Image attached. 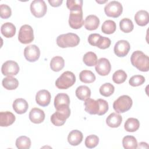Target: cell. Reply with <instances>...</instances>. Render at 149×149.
Listing matches in <instances>:
<instances>
[{
	"instance_id": "1",
	"label": "cell",
	"mask_w": 149,
	"mask_h": 149,
	"mask_svg": "<svg viewBox=\"0 0 149 149\" xmlns=\"http://www.w3.org/2000/svg\"><path fill=\"white\" fill-rule=\"evenodd\" d=\"M132 65L141 72H148L149 69L148 56L141 51L133 52L130 57Z\"/></svg>"
},
{
	"instance_id": "2",
	"label": "cell",
	"mask_w": 149,
	"mask_h": 149,
	"mask_svg": "<svg viewBox=\"0 0 149 149\" xmlns=\"http://www.w3.org/2000/svg\"><path fill=\"white\" fill-rule=\"evenodd\" d=\"M79 42V37L72 33L61 34L56 38V44L61 48L74 47L77 46Z\"/></svg>"
},
{
	"instance_id": "3",
	"label": "cell",
	"mask_w": 149,
	"mask_h": 149,
	"mask_svg": "<svg viewBox=\"0 0 149 149\" xmlns=\"http://www.w3.org/2000/svg\"><path fill=\"white\" fill-rule=\"evenodd\" d=\"M70 109L69 106H64L56 109L51 116V122L56 126H62L66 120L70 116Z\"/></svg>"
},
{
	"instance_id": "4",
	"label": "cell",
	"mask_w": 149,
	"mask_h": 149,
	"mask_svg": "<svg viewBox=\"0 0 149 149\" xmlns=\"http://www.w3.org/2000/svg\"><path fill=\"white\" fill-rule=\"evenodd\" d=\"M76 81L74 73L70 71L64 72L56 79L55 86L59 89H68L72 86Z\"/></svg>"
},
{
	"instance_id": "5",
	"label": "cell",
	"mask_w": 149,
	"mask_h": 149,
	"mask_svg": "<svg viewBox=\"0 0 149 149\" xmlns=\"http://www.w3.org/2000/svg\"><path fill=\"white\" fill-rule=\"evenodd\" d=\"M132 105V99L129 95H123L113 102V108L117 113H123L129 111Z\"/></svg>"
},
{
	"instance_id": "6",
	"label": "cell",
	"mask_w": 149,
	"mask_h": 149,
	"mask_svg": "<svg viewBox=\"0 0 149 149\" xmlns=\"http://www.w3.org/2000/svg\"><path fill=\"white\" fill-rule=\"evenodd\" d=\"M19 41L24 44L31 42L34 40V33L33 28L28 24L21 26L18 34Z\"/></svg>"
},
{
	"instance_id": "7",
	"label": "cell",
	"mask_w": 149,
	"mask_h": 149,
	"mask_svg": "<svg viewBox=\"0 0 149 149\" xmlns=\"http://www.w3.org/2000/svg\"><path fill=\"white\" fill-rule=\"evenodd\" d=\"M123 7L122 4L116 1L109 2L104 7V12L107 16L112 17H118L122 13Z\"/></svg>"
},
{
	"instance_id": "8",
	"label": "cell",
	"mask_w": 149,
	"mask_h": 149,
	"mask_svg": "<svg viewBox=\"0 0 149 149\" xmlns=\"http://www.w3.org/2000/svg\"><path fill=\"white\" fill-rule=\"evenodd\" d=\"M84 22L83 18V10L70 11L69 18V24L73 29H79L81 28Z\"/></svg>"
},
{
	"instance_id": "9",
	"label": "cell",
	"mask_w": 149,
	"mask_h": 149,
	"mask_svg": "<svg viewBox=\"0 0 149 149\" xmlns=\"http://www.w3.org/2000/svg\"><path fill=\"white\" fill-rule=\"evenodd\" d=\"M47 10V6L43 0H34L30 4V11L36 17H43Z\"/></svg>"
},
{
	"instance_id": "10",
	"label": "cell",
	"mask_w": 149,
	"mask_h": 149,
	"mask_svg": "<svg viewBox=\"0 0 149 149\" xmlns=\"http://www.w3.org/2000/svg\"><path fill=\"white\" fill-rule=\"evenodd\" d=\"M1 72L4 76H12L16 75L19 72V65L14 61H7L2 64Z\"/></svg>"
},
{
	"instance_id": "11",
	"label": "cell",
	"mask_w": 149,
	"mask_h": 149,
	"mask_svg": "<svg viewBox=\"0 0 149 149\" xmlns=\"http://www.w3.org/2000/svg\"><path fill=\"white\" fill-rule=\"evenodd\" d=\"M95 69L97 73L101 76L108 75L111 69V65L109 61L105 58L99 59L95 66Z\"/></svg>"
},
{
	"instance_id": "12",
	"label": "cell",
	"mask_w": 149,
	"mask_h": 149,
	"mask_svg": "<svg viewBox=\"0 0 149 149\" xmlns=\"http://www.w3.org/2000/svg\"><path fill=\"white\" fill-rule=\"evenodd\" d=\"M24 56L28 61L35 62L40 58V50L36 45H28L24 49Z\"/></svg>"
},
{
	"instance_id": "13",
	"label": "cell",
	"mask_w": 149,
	"mask_h": 149,
	"mask_svg": "<svg viewBox=\"0 0 149 149\" xmlns=\"http://www.w3.org/2000/svg\"><path fill=\"white\" fill-rule=\"evenodd\" d=\"M130 49V45L127 41L119 40L114 46V53L119 57H124L128 54Z\"/></svg>"
},
{
	"instance_id": "14",
	"label": "cell",
	"mask_w": 149,
	"mask_h": 149,
	"mask_svg": "<svg viewBox=\"0 0 149 149\" xmlns=\"http://www.w3.org/2000/svg\"><path fill=\"white\" fill-rule=\"evenodd\" d=\"M51 98V94L47 90H41L38 91L36 95L37 104L42 107L48 106L50 103Z\"/></svg>"
},
{
	"instance_id": "15",
	"label": "cell",
	"mask_w": 149,
	"mask_h": 149,
	"mask_svg": "<svg viewBox=\"0 0 149 149\" xmlns=\"http://www.w3.org/2000/svg\"><path fill=\"white\" fill-rule=\"evenodd\" d=\"M84 105L85 107V111L91 115L98 114L100 111V107L98 100L89 98L84 101Z\"/></svg>"
},
{
	"instance_id": "16",
	"label": "cell",
	"mask_w": 149,
	"mask_h": 149,
	"mask_svg": "<svg viewBox=\"0 0 149 149\" xmlns=\"http://www.w3.org/2000/svg\"><path fill=\"white\" fill-rule=\"evenodd\" d=\"M29 119L30 121L34 123H40L42 122L45 119V113L40 108H33L29 113Z\"/></svg>"
},
{
	"instance_id": "17",
	"label": "cell",
	"mask_w": 149,
	"mask_h": 149,
	"mask_svg": "<svg viewBox=\"0 0 149 149\" xmlns=\"http://www.w3.org/2000/svg\"><path fill=\"white\" fill-rule=\"evenodd\" d=\"M16 117L11 112L5 111L0 112V126L7 127L14 123Z\"/></svg>"
},
{
	"instance_id": "18",
	"label": "cell",
	"mask_w": 149,
	"mask_h": 149,
	"mask_svg": "<svg viewBox=\"0 0 149 149\" xmlns=\"http://www.w3.org/2000/svg\"><path fill=\"white\" fill-rule=\"evenodd\" d=\"M12 107L13 110L17 113L23 114L27 111L29 108V105L24 99L17 98L13 101Z\"/></svg>"
},
{
	"instance_id": "19",
	"label": "cell",
	"mask_w": 149,
	"mask_h": 149,
	"mask_svg": "<svg viewBox=\"0 0 149 149\" xmlns=\"http://www.w3.org/2000/svg\"><path fill=\"white\" fill-rule=\"evenodd\" d=\"M69 104L70 98L67 94L59 93L54 98V106L56 109L64 106H69Z\"/></svg>"
},
{
	"instance_id": "20",
	"label": "cell",
	"mask_w": 149,
	"mask_h": 149,
	"mask_svg": "<svg viewBox=\"0 0 149 149\" xmlns=\"http://www.w3.org/2000/svg\"><path fill=\"white\" fill-rule=\"evenodd\" d=\"M83 138V133L78 130H73L68 134V143L73 146L79 145L82 141Z\"/></svg>"
},
{
	"instance_id": "21",
	"label": "cell",
	"mask_w": 149,
	"mask_h": 149,
	"mask_svg": "<svg viewBox=\"0 0 149 149\" xmlns=\"http://www.w3.org/2000/svg\"><path fill=\"white\" fill-rule=\"evenodd\" d=\"M100 25L99 18L94 15H90L86 17L84 21V27L88 30H96Z\"/></svg>"
},
{
	"instance_id": "22",
	"label": "cell",
	"mask_w": 149,
	"mask_h": 149,
	"mask_svg": "<svg viewBox=\"0 0 149 149\" xmlns=\"http://www.w3.org/2000/svg\"><path fill=\"white\" fill-rule=\"evenodd\" d=\"M134 20L139 26H144L147 25L149 22V15L148 12L144 10H139L134 15Z\"/></svg>"
},
{
	"instance_id": "23",
	"label": "cell",
	"mask_w": 149,
	"mask_h": 149,
	"mask_svg": "<svg viewBox=\"0 0 149 149\" xmlns=\"http://www.w3.org/2000/svg\"><path fill=\"white\" fill-rule=\"evenodd\" d=\"M122 121V117L120 115L116 113H111L106 119V123L109 127H118Z\"/></svg>"
},
{
	"instance_id": "24",
	"label": "cell",
	"mask_w": 149,
	"mask_h": 149,
	"mask_svg": "<svg viewBox=\"0 0 149 149\" xmlns=\"http://www.w3.org/2000/svg\"><path fill=\"white\" fill-rule=\"evenodd\" d=\"M1 31L2 35L5 37L11 38L13 37L16 33V27L13 23L6 22L1 26Z\"/></svg>"
},
{
	"instance_id": "25",
	"label": "cell",
	"mask_w": 149,
	"mask_h": 149,
	"mask_svg": "<svg viewBox=\"0 0 149 149\" xmlns=\"http://www.w3.org/2000/svg\"><path fill=\"white\" fill-rule=\"evenodd\" d=\"M76 95L78 99L81 101H85L90 98L91 90L86 86H80L76 90Z\"/></svg>"
},
{
	"instance_id": "26",
	"label": "cell",
	"mask_w": 149,
	"mask_h": 149,
	"mask_svg": "<svg viewBox=\"0 0 149 149\" xmlns=\"http://www.w3.org/2000/svg\"><path fill=\"white\" fill-rule=\"evenodd\" d=\"M65 65V61L63 58L60 56H56L52 58L50 62V68L54 72H59L61 70Z\"/></svg>"
},
{
	"instance_id": "27",
	"label": "cell",
	"mask_w": 149,
	"mask_h": 149,
	"mask_svg": "<svg viewBox=\"0 0 149 149\" xmlns=\"http://www.w3.org/2000/svg\"><path fill=\"white\" fill-rule=\"evenodd\" d=\"M2 84L3 87L6 90H15L19 86V81L17 79L12 76H8L3 79Z\"/></svg>"
},
{
	"instance_id": "28",
	"label": "cell",
	"mask_w": 149,
	"mask_h": 149,
	"mask_svg": "<svg viewBox=\"0 0 149 149\" xmlns=\"http://www.w3.org/2000/svg\"><path fill=\"white\" fill-rule=\"evenodd\" d=\"M140 122L138 119L134 118H128L125 123V129L128 132H134L139 129Z\"/></svg>"
},
{
	"instance_id": "29",
	"label": "cell",
	"mask_w": 149,
	"mask_h": 149,
	"mask_svg": "<svg viewBox=\"0 0 149 149\" xmlns=\"http://www.w3.org/2000/svg\"><path fill=\"white\" fill-rule=\"evenodd\" d=\"M123 147L126 149H136L137 147L136 139L133 136H126L122 139Z\"/></svg>"
},
{
	"instance_id": "30",
	"label": "cell",
	"mask_w": 149,
	"mask_h": 149,
	"mask_svg": "<svg viewBox=\"0 0 149 149\" xmlns=\"http://www.w3.org/2000/svg\"><path fill=\"white\" fill-rule=\"evenodd\" d=\"M79 79L81 81L84 83H91L95 81V76L91 71L84 70L80 73Z\"/></svg>"
},
{
	"instance_id": "31",
	"label": "cell",
	"mask_w": 149,
	"mask_h": 149,
	"mask_svg": "<svg viewBox=\"0 0 149 149\" xmlns=\"http://www.w3.org/2000/svg\"><path fill=\"white\" fill-rule=\"evenodd\" d=\"M116 29V26L115 22L111 20H105L101 26V30L102 33L107 34L113 33L115 31Z\"/></svg>"
},
{
	"instance_id": "32",
	"label": "cell",
	"mask_w": 149,
	"mask_h": 149,
	"mask_svg": "<svg viewBox=\"0 0 149 149\" xmlns=\"http://www.w3.org/2000/svg\"><path fill=\"white\" fill-rule=\"evenodd\" d=\"M97 55L93 52H87L83 58V61L84 64L88 66H93L96 65L97 62Z\"/></svg>"
},
{
	"instance_id": "33",
	"label": "cell",
	"mask_w": 149,
	"mask_h": 149,
	"mask_svg": "<svg viewBox=\"0 0 149 149\" xmlns=\"http://www.w3.org/2000/svg\"><path fill=\"white\" fill-rule=\"evenodd\" d=\"M16 146L19 149H29L31 146V140L25 136H20L16 140Z\"/></svg>"
},
{
	"instance_id": "34",
	"label": "cell",
	"mask_w": 149,
	"mask_h": 149,
	"mask_svg": "<svg viewBox=\"0 0 149 149\" xmlns=\"http://www.w3.org/2000/svg\"><path fill=\"white\" fill-rule=\"evenodd\" d=\"M119 27L121 31L125 33H128L133 30L134 25L130 19L123 18L119 22Z\"/></svg>"
},
{
	"instance_id": "35",
	"label": "cell",
	"mask_w": 149,
	"mask_h": 149,
	"mask_svg": "<svg viewBox=\"0 0 149 149\" xmlns=\"http://www.w3.org/2000/svg\"><path fill=\"white\" fill-rule=\"evenodd\" d=\"M115 91L114 86L110 83H105L103 84L100 88L99 91L101 95L104 97L111 96Z\"/></svg>"
},
{
	"instance_id": "36",
	"label": "cell",
	"mask_w": 149,
	"mask_h": 149,
	"mask_svg": "<svg viewBox=\"0 0 149 149\" xmlns=\"http://www.w3.org/2000/svg\"><path fill=\"white\" fill-rule=\"evenodd\" d=\"M127 79V74L123 70H118L114 72L112 76V80L116 84H121L125 81Z\"/></svg>"
},
{
	"instance_id": "37",
	"label": "cell",
	"mask_w": 149,
	"mask_h": 149,
	"mask_svg": "<svg viewBox=\"0 0 149 149\" xmlns=\"http://www.w3.org/2000/svg\"><path fill=\"white\" fill-rule=\"evenodd\" d=\"M67 8L70 11L79 10L82 9L83 1L82 0H68L66 1Z\"/></svg>"
},
{
	"instance_id": "38",
	"label": "cell",
	"mask_w": 149,
	"mask_h": 149,
	"mask_svg": "<svg viewBox=\"0 0 149 149\" xmlns=\"http://www.w3.org/2000/svg\"><path fill=\"white\" fill-rule=\"evenodd\" d=\"M99 143V138L95 134H91L85 139V146L88 148H93L95 147Z\"/></svg>"
},
{
	"instance_id": "39",
	"label": "cell",
	"mask_w": 149,
	"mask_h": 149,
	"mask_svg": "<svg viewBox=\"0 0 149 149\" xmlns=\"http://www.w3.org/2000/svg\"><path fill=\"white\" fill-rule=\"evenodd\" d=\"M145 81V78L143 76L137 74L133 76L129 80V83L130 86L133 87L139 86L143 84Z\"/></svg>"
},
{
	"instance_id": "40",
	"label": "cell",
	"mask_w": 149,
	"mask_h": 149,
	"mask_svg": "<svg viewBox=\"0 0 149 149\" xmlns=\"http://www.w3.org/2000/svg\"><path fill=\"white\" fill-rule=\"evenodd\" d=\"M12 15L11 8L7 5L1 4L0 5V16L2 19H8Z\"/></svg>"
},
{
	"instance_id": "41",
	"label": "cell",
	"mask_w": 149,
	"mask_h": 149,
	"mask_svg": "<svg viewBox=\"0 0 149 149\" xmlns=\"http://www.w3.org/2000/svg\"><path fill=\"white\" fill-rule=\"evenodd\" d=\"M111 43V41L109 38L101 36L100 39L98 40V41L97 42L96 47H98L100 49H104L108 48L110 46Z\"/></svg>"
},
{
	"instance_id": "42",
	"label": "cell",
	"mask_w": 149,
	"mask_h": 149,
	"mask_svg": "<svg viewBox=\"0 0 149 149\" xmlns=\"http://www.w3.org/2000/svg\"><path fill=\"white\" fill-rule=\"evenodd\" d=\"M99 104H100V111L98 113V115H104L108 110V108H109V107H108V104L107 102V101H105V100H103V99H101V98H99L97 100Z\"/></svg>"
},
{
	"instance_id": "43",
	"label": "cell",
	"mask_w": 149,
	"mask_h": 149,
	"mask_svg": "<svg viewBox=\"0 0 149 149\" xmlns=\"http://www.w3.org/2000/svg\"><path fill=\"white\" fill-rule=\"evenodd\" d=\"M101 36L99 34L93 33L89 35L88 37V43L93 46H97L98 41Z\"/></svg>"
},
{
	"instance_id": "44",
	"label": "cell",
	"mask_w": 149,
	"mask_h": 149,
	"mask_svg": "<svg viewBox=\"0 0 149 149\" xmlns=\"http://www.w3.org/2000/svg\"><path fill=\"white\" fill-rule=\"evenodd\" d=\"M62 2H63L62 0H49L48 1V2L51 5V6L53 7L59 6L62 4Z\"/></svg>"
},
{
	"instance_id": "45",
	"label": "cell",
	"mask_w": 149,
	"mask_h": 149,
	"mask_svg": "<svg viewBox=\"0 0 149 149\" xmlns=\"http://www.w3.org/2000/svg\"><path fill=\"white\" fill-rule=\"evenodd\" d=\"M138 148H148V144L144 142H141L139 144V146L137 147Z\"/></svg>"
},
{
	"instance_id": "46",
	"label": "cell",
	"mask_w": 149,
	"mask_h": 149,
	"mask_svg": "<svg viewBox=\"0 0 149 149\" xmlns=\"http://www.w3.org/2000/svg\"><path fill=\"white\" fill-rule=\"evenodd\" d=\"M107 1H102V2H100V1H96V2H98V3H105V2H106Z\"/></svg>"
}]
</instances>
